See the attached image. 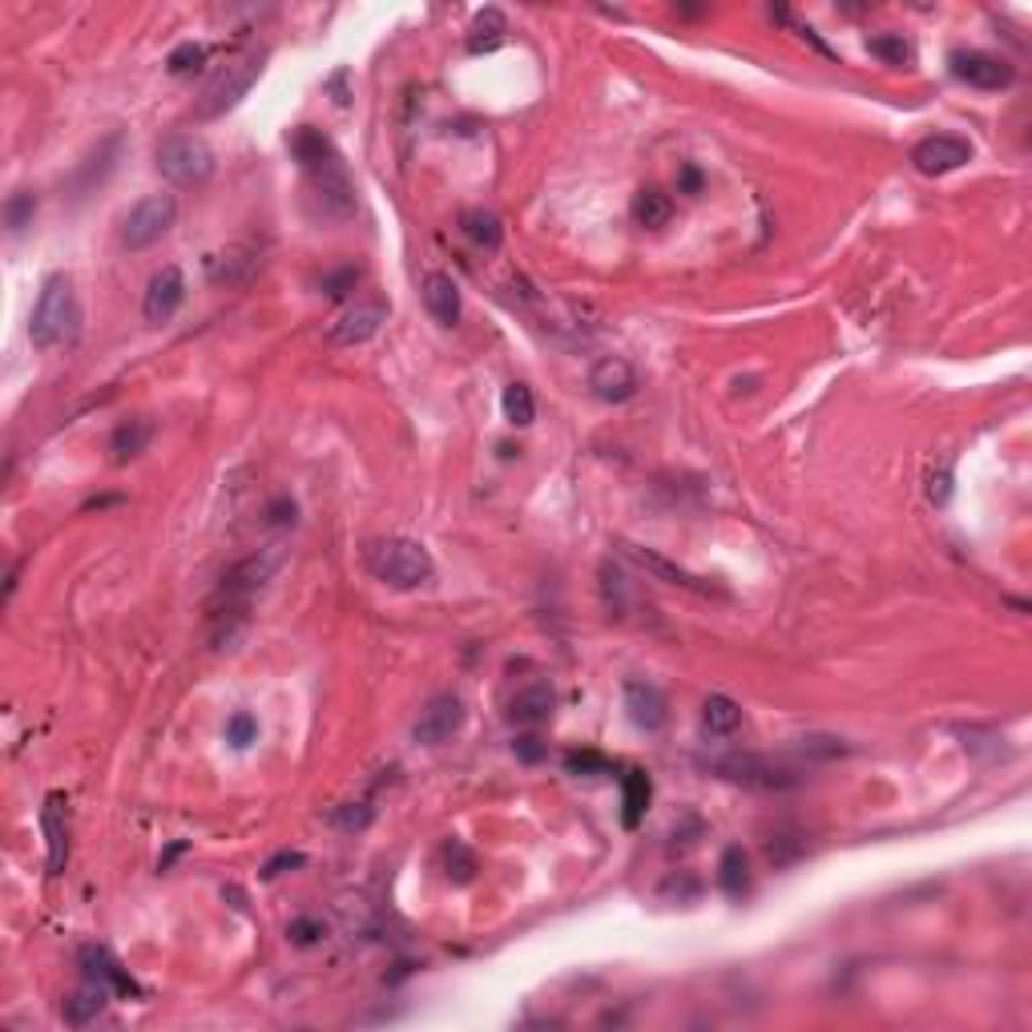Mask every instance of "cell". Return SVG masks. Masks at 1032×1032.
Instances as JSON below:
<instances>
[{"label": "cell", "mask_w": 1032, "mask_h": 1032, "mask_svg": "<svg viewBox=\"0 0 1032 1032\" xmlns=\"http://www.w3.org/2000/svg\"><path fill=\"white\" fill-rule=\"evenodd\" d=\"M286 145H291V157L298 162V170H303V178L311 186V194L319 199L323 214H331V218L355 214V182L340 150L331 145V138L319 133L315 126H298L286 138Z\"/></svg>", "instance_id": "obj_1"}, {"label": "cell", "mask_w": 1032, "mask_h": 1032, "mask_svg": "<svg viewBox=\"0 0 1032 1032\" xmlns=\"http://www.w3.org/2000/svg\"><path fill=\"white\" fill-rule=\"evenodd\" d=\"M77 323H81V307H77V295H73V279L69 275H49L41 283V295H37V307L29 315V340L33 347H61L77 335Z\"/></svg>", "instance_id": "obj_2"}, {"label": "cell", "mask_w": 1032, "mask_h": 1032, "mask_svg": "<svg viewBox=\"0 0 1032 1032\" xmlns=\"http://www.w3.org/2000/svg\"><path fill=\"white\" fill-rule=\"evenodd\" d=\"M368 569L371 577L383 581L387 589H420L428 581L436 577V565H432V552L411 537H380L368 545Z\"/></svg>", "instance_id": "obj_3"}, {"label": "cell", "mask_w": 1032, "mask_h": 1032, "mask_svg": "<svg viewBox=\"0 0 1032 1032\" xmlns=\"http://www.w3.org/2000/svg\"><path fill=\"white\" fill-rule=\"evenodd\" d=\"M263 61H267V53H242V58L227 61L222 69L214 73L211 81H206V89H202V101H199V117H222L230 114L234 105H239L246 93H251V86L258 81V73H263Z\"/></svg>", "instance_id": "obj_4"}, {"label": "cell", "mask_w": 1032, "mask_h": 1032, "mask_svg": "<svg viewBox=\"0 0 1032 1032\" xmlns=\"http://www.w3.org/2000/svg\"><path fill=\"white\" fill-rule=\"evenodd\" d=\"M157 174L174 186H202L214 174V150L199 133H170L157 145Z\"/></svg>", "instance_id": "obj_5"}, {"label": "cell", "mask_w": 1032, "mask_h": 1032, "mask_svg": "<svg viewBox=\"0 0 1032 1032\" xmlns=\"http://www.w3.org/2000/svg\"><path fill=\"white\" fill-rule=\"evenodd\" d=\"M178 222V202L174 194H145L142 202H133L122 222V246L126 251H150L154 242H162Z\"/></svg>", "instance_id": "obj_6"}, {"label": "cell", "mask_w": 1032, "mask_h": 1032, "mask_svg": "<svg viewBox=\"0 0 1032 1032\" xmlns=\"http://www.w3.org/2000/svg\"><path fill=\"white\" fill-rule=\"evenodd\" d=\"M275 569H279V552L275 549H258L251 552L246 561H239V565L222 577V601H227V609H218L214 617H222V613H227V617H242L246 606H251V597L275 577Z\"/></svg>", "instance_id": "obj_7"}, {"label": "cell", "mask_w": 1032, "mask_h": 1032, "mask_svg": "<svg viewBox=\"0 0 1032 1032\" xmlns=\"http://www.w3.org/2000/svg\"><path fill=\"white\" fill-rule=\"evenodd\" d=\"M464 718H468L464 698H456V693H436V698L420 710V718H416V726H411V735H416L420 747H439V742H448L453 735H460Z\"/></svg>", "instance_id": "obj_8"}, {"label": "cell", "mask_w": 1032, "mask_h": 1032, "mask_svg": "<svg viewBox=\"0 0 1032 1032\" xmlns=\"http://www.w3.org/2000/svg\"><path fill=\"white\" fill-rule=\"evenodd\" d=\"M964 162H972V142L960 133H932L912 150V166L928 178H944V174L960 170Z\"/></svg>", "instance_id": "obj_9"}, {"label": "cell", "mask_w": 1032, "mask_h": 1032, "mask_svg": "<svg viewBox=\"0 0 1032 1032\" xmlns=\"http://www.w3.org/2000/svg\"><path fill=\"white\" fill-rule=\"evenodd\" d=\"M952 77L964 81L972 89H1008L1017 81V69L1008 65L1004 58H992V53H980V49H968V53H952Z\"/></svg>", "instance_id": "obj_10"}, {"label": "cell", "mask_w": 1032, "mask_h": 1032, "mask_svg": "<svg viewBox=\"0 0 1032 1032\" xmlns=\"http://www.w3.org/2000/svg\"><path fill=\"white\" fill-rule=\"evenodd\" d=\"M383 323H387V303H383V298H359L355 307H347V311L331 323L327 340L335 343V347H355V343H368Z\"/></svg>", "instance_id": "obj_11"}, {"label": "cell", "mask_w": 1032, "mask_h": 1032, "mask_svg": "<svg viewBox=\"0 0 1032 1032\" xmlns=\"http://www.w3.org/2000/svg\"><path fill=\"white\" fill-rule=\"evenodd\" d=\"M589 387L601 404H625L637 396V371L622 355H606L589 368Z\"/></svg>", "instance_id": "obj_12"}, {"label": "cell", "mask_w": 1032, "mask_h": 1032, "mask_svg": "<svg viewBox=\"0 0 1032 1032\" xmlns=\"http://www.w3.org/2000/svg\"><path fill=\"white\" fill-rule=\"evenodd\" d=\"M186 303V279L178 267H162L150 279V286H145V303L142 311L150 323H166V319H174L178 315V307Z\"/></svg>", "instance_id": "obj_13"}, {"label": "cell", "mask_w": 1032, "mask_h": 1032, "mask_svg": "<svg viewBox=\"0 0 1032 1032\" xmlns=\"http://www.w3.org/2000/svg\"><path fill=\"white\" fill-rule=\"evenodd\" d=\"M41 831L49 843V876H58L65 859H69V811H65V794H49L41 806Z\"/></svg>", "instance_id": "obj_14"}, {"label": "cell", "mask_w": 1032, "mask_h": 1032, "mask_svg": "<svg viewBox=\"0 0 1032 1032\" xmlns=\"http://www.w3.org/2000/svg\"><path fill=\"white\" fill-rule=\"evenodd\" d=\"M625 710H629V722L646 735L662 730L665 718H670L662 690L653 681H625Z\"/></svg>", "instance_id": "obj_15"}, {"label": "cell", "mask_w": 1032, "mask_h": 1032, "mask_svg": "<svg viewBox=\"0 0 1032 1032\" xmlns=\"http://www.w3.org/2000/svg\"><path fill=\"white\" fill-rule=\"evenodd\" d=\"M552 706H557V698H552L549 681H528V686H521V690L509 698L505 718H509L512 726H540V722L552 718Z\"/></svg>", "instance_id": "obj_16"}, {"label": "cell", "mask_w": 1032, "mask_h": 1032, "mask_svg": "<svg viewBox=\"0 0 1032 1032\" xmlns=\"http://www.w3.org/2000/svg\"><path fill=\"white\" fill-rule=\"evenodd\" d=\"M714 770H718L722 778H735V782H747V787H759V791H782V787H791L794 778L787 775V770H778V766L763 763V759H722V763H714Z\"/></svg>", "instance_id": "obj_17"}, {"label": "cell", "mask_w": 1032, "mask_h": 1032, "mask_svg": "<svg viewBox=\"0 0 1032 1032\" xmlns=\"http://www.w3.org/2000/svg\"><path fill=\"white\" fill-rule=\"evenodd\" d=\"M424 307L428 315L436 319L439 327H456L460 323V311H464V298H460V286L453 283V275H428L424 279Z\"/></svg>", "instance_id": "obj_18"}, {"label": "cell", "mask_w": 1032, "mask_h": 1032, "mask_svg": "<svg viewBox=\"0 0 1032 1032\" xmlns=\"http://www.w3.org/2000/svg\"><path fill=\"white\" fill-rule=\"evenodd\" d=\"M81 968H86V980H98L110 992H122V996H142V989L133 984V976L122 968V964L105 952V947H86L81 952Z\"/></svg>", "instance_id": "obj_19"}, {"label": "cell", "mask_w": 1032, "mask_h": 1032, "mask_svg": "<svg viewBox=\"0 0 1032 1032\" xmlns=\"http://www.w3.org/2000/svg\"><path fill=\"white\" fill-rule=\"evenodd\" d=\"M105 996H110V989H105V984H98V980H86L81 989L73 992L69 1001L61 1004V1017H65V1024H73V1029H86L89 1020H98V1012L105 1008Z\"/></svg>", "instance_id": "obj_20"}, {"label": "cell", "mask_w": 1032, "mask_h": 1032, "mask_svg": "<svg viewBox=\"0 0 1032 1032\" xmlns=\"http://www.w3.org/2000/svg\"><path fill=\"white\" fill-rule=\"evenodd\" d=\"M150 439H154V420L138 416V420L117 424L114 439H110V453H114L117 464H129V460H138V456L150 448Z\"/></svg>", "instance_id": "obj_21"}, {"label": "cell", "mask_w": 1032, "mask_h": 1032, "mask_svg": "<svg viewBox=\"0 0 1032 1032\" xmlns=\"http://www.w3.org/2000/svg\"><path fill=\"white\" fill-rule=\"evenodd\" d=\"M622 827L625 831H637L641 827V819H646V811H650V794H653V782L646 770H629L622 782Z\"/></svg>", "instance_id": "obj_22"}, {"label": "cell", "mask_w": 1032, "mask_h": 1032, "mask_svg": "<svg viewBox=\"0 0 1032 1032\" xmlns=\"http://www.w3.org/2000/svg\"><path fill=\"white\" fill-rule=\"evenodd\" d=\"M505 33H509L505 13L488 4V9H481V13L472 16V25H468V53H493L496 44L505 41Z\"/></svg>", "instance_id": "obj_23"}, {"label": "cell", "mask_w": 1032, "mask_h": 1032, "mask_svg": "<svg viewBox=\"0 0 1032 1032\" xmlns=\"http://www.w3.org/2000/svg\"><path fill=\"white\" fill-rule=\"evenodd\" d=\"M718 888L730 895V900H742L750 891V855L738 843H730V848L722 851L718 859Z\"/></svg>", "instance_id": "obj_24"}, {"label": "cell", "mask_w": 1032, "mask_h": 1032, "mask_svg": "<svg viewBox=\"0 0 1032 1032\" xmlns=\"http://www.w3.org/2000/svg\"><path fill=\"white\" fill-rule=\"evenodd\" d=\"M460 230L481 251H500V242H505V227H500V218L493 211H464L460 214Z\"/></svg>", "instance_id": "obj_25"}, {"label": "cell", "mask_w": 1032, "mask_h": 1032, "mask_svg": "<svg viewBox=\"0 0 1032 1032\" xmlns=\"http://www.w3.org/2000/svg\"><path fill=\"white\" fill-rule=\"evenodd\" d=\"M634 218L646 230H662L674 218V199L665 190H658V186H646V190H637L634 199Z\"/></svg>", "instance_id": "obj_26"}, {"label": "cell", "mask_w": 1032, "mask_h": 1032, "mask_svg": "<svg viewBox=\"0 0 1032 1032\" xmlns=\"http://www.w3.org/2000/svg\"><path fill=\"white\" fill-rule=\"evenodd\" d=\"M117 154H122V138L114 133V138H105V142L98 145V154L89 157L86 166L77 170L73 186H77V190H93L98 182H105V174H110V170L117 166Z\"/></svg>", "instance_id": "obj_27"}, {"label": "cell", "mask_w": 1032, "mask_h": 1032, "mask_svg": "<svg viewBox=\"0 0 1032 1032\" xmlns=\"http://www.w3.org/2000/svg\"><path fill=\"white\" fill-rule=\"evenodd\" d=\"M702 726L718 738L735 735L738 726H742V710H738V702H730L726 693H710L706 706H702Z\"/></svg>", "instance_id": "obj_28"}, {"label": "cell", "mask_w": 1032, "mask_h": 1032, "mask_svg": "<svg viewBox=\"0 0 1032 1032\" xmlns=\"http://www.w3.org/2000/svg\"><path fill=\"white\" fill-rule=\"evenodd\" d=\"M629 557H634L637 565L653 569L658 577H665V581H674V585H681V589H693V594H710V585H702L698 577H690L686 569L670 565V561H665V557H658V552H650V549H629Z\"/></svg>", "instance_id": "obj_29"}, {"label": "cell", "mask_w": 1032, "mask_h": 1032, "mask_svg": "<svg viewBox=\"0 0 1032 1032\" xmlns=\"http://www.w3.org/2000/svg\"><path fill=\"white\" fill-rule=\"evenodd\" d=\"M439 859H444V876L453 879V883H472V876H476V855H472L468 843L448 839V843L439 848Z\"/></svg>", "instance_id": "obj_30"}, {"label": "cell", "mask_w": 1032, "mask_h": 1032, "mask_svg": "<svg viewBox=\"0 0 1032 1032\" xmlns=\"http://www.w3.org/2000/svg\"><path fill=\"white\" fill-rule=\"evenodd\" d=\"M500 408H505V420H509L512 428H528L533 424V416H537V399H533V392H528V383H509V387H505V399H500Z\"/></svg>", "instance_id": "obj_31"}, {"label": "cell", "mask_w": 1032, "mask_h": 1032, "mask_svg": "<svg viewBox=\"0 0 1032 1032\" xmlns=\"http://www.w3.org/2000/svg\"><path fill=\"white\" fill-rule=\"evenodd\" d=\"M867 49H871V58H879L883 65H895V69H904V65L916 61V49L904 41V33H879V37L867 41Z\"/></svg>", "instance_id": "obj_32"}, {"label": "cell", "mask_w": 1032, "mask_h": 1032, "mask_svg": "<svg viewBox=\"0 0 1032 1032\" xmlns=\"http://www.w3.org/2000/svg\"><path fill=\"white\" fill-rule=\"evenodd\" d=\"M33 218H37V194H29V190H16V194H9V199H4V227H9V234L29 230Z\"/></svg>", "instance_id": "obj_33"}, {"label": "cell", "mask_w": 1032, "mask_h": 1032, "mask_svg": "<svg viewBox=\"0 0 1032 1032\" xmlns=\"http://www.w3.org/2000/svg\"><path fill=\"white\" fill-rule=\"evenodd\" d=\"M227 742L234 750H246L251 742H258V718L251 714V710H239V714H230L227 718Z\"/></svg>", "instance_id": "obj_34"}, {"label": "cell", "mask_w": 1032, "mask_h": 1032, "mask_svg": "<svg viewBox=\"0 0 1032 1032\" xmlns=\"http://www.w3.org/2000/svg\"><path fill=\"white\" fill-rule=\"evenodd\" d=\"M202 61H206V49H202V44H194V41H186V44H178V49H174L166 65H170L174 77H182V73H194V69H199Z\"/></svg>", "instance_id": "obj_35"}, {"label": "cell", "mask_w": 1032, "mask_h": 1032, "mask_svg": "<svg viewBox=\"0 0 1032 1032\" xmlns=\"http://www.w3.org/2000/svg\"><path fill=\"white\" fill-rule=\"evenodd\" d=\"M565 766L573 775H609V759L597 750H573L565 759Z\"/></svg>", "instance_id": "obj_36"}, {"label": "cell", "mask_w": 1032, "mask_h": 1032, "mask_svg": "<svg viewBox=\"0 0 1032 1032\" xmlns=\"http://www.w3.org/2000/svg\"><path fill=\"white\" fill-rule=\"evenodd\" d=\"M335 823H340L343 831H364V827L371 823V811L364 803H347L335 811Z\"/></svg>", "instance_id": "obj_37"}, {"label": "cell", "mask_w": 1032, "mask_h": 1032, "mask_svg": "<svg viewBox=\"0 0 1032 1032\" xmlns=\"http://www.w3.org/2000/svg\"><path fill=\"white\" fill-rule=\"evenodd\" d=\"M359 283V267H343V270H335V275H327L323 279V286H327V295H347L352 286Z\"/></svg>", "instance_id": "obj_38"}, {"label": "cell", "mask_w": 1032, "mask_h": 1032, "mask_svg": "<svg viewBox=\"0 0 1032 1032\" xmlns=\"http://www.w3.org/2000/svg\"><path fill=\"white\" fill-rule=\"evenodd\" d=\"M291 935H295V944L307 947L323 935V923H315V919H295V923H291Z\"/></svg>", "instance_id": "obj_39"}, {"label": "cell", "mask_w": 1032, "mask_h": 1032, "mask_svg": "<svg viewBox=\"0 0 1032 1032\" xmlns=\"http://www.w3.org/2000/svg\"><path fill=\"white\" fill-rule=\"evenodd\" d=\"M283 867H303V855H298V851H279V855H275V859L263 867V876L275 879L279 871H283Z\"/></svg>", "instance_id": "obj_40"}, {"label": "cell", "mask_w": 1032, "mask_h": 1032, "mask_svg": "<svg viewBox=\"0 0 1032 1032\" xmlns=\"http://www.w3.org/2000/svg\"><path fill=\"white\" fill-rule=\"evenodd\" d=\"M512 750L521 754L524 763H537V759H545V747H540V738H533V735L517 738V742H512Z\"/></svg>", "instance_id": "obj_41"}, {"label": "cell", "mask_w": 1032, "mask_h": 1032, "mask_svg": "<svg viewBox=\"0 0 1032 1032\" xmlns=\"http://www.w3.org/2000/svg\"><path fill=\"white\" fill-rule=\"evenodd\" d=\"M928 496H932V505H947V496H952V476H947V472L932 476V488H928Z\"/></svg>", "instance_id": "obj_42"}, {"label": "cell", "mask_w": 1032, "mask_h": 1032, "mask_svg": "<svg viewBox=\"0 0 1032 1032\" xmlns=\"http://www.w3.org/2000/svg\"><path fill=\"white\" fill-rule=\"evenodd\" d=\"M681 190H686V194H698V190H702V174L693 170V166L681 170Z\"/></svg>", "instance_id": "obj_43"}, {"label": "cell", "mask_w": 1032, "mask_h": 1032, "mask_svg": "<svg viewBox=\"0 0 1032 1032\" xmlns=\"http://www.w3.org/2000/svg\"><path fill=\"white\" fill-rule=\"evenodd\" d=\"M186 848H190V843H186V839H178V843H170V851H166V855H162V859H157V867H162V871H170V863L178 859V855H182Z\"/></svg>", "instance_id": "obj_44"}]
</instances>
